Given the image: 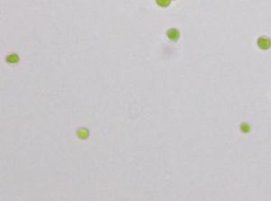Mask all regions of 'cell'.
<instances>
[{"mask_svg": "<svg viewBox=\"0 0 271 201\" xmlns=\"http://www.w3.org/2000/svg\"><path fill=\"white\" fill-rule=\"evenodd\" d=\"M167 35L168 37L173 40V41H176L179 39V36H180V34H179V31L176 30V29H170L168 32H167Z\"/></svg>", "mask_w": 271, "mask_h": 201, "instance_id": "obj_2", "label": "cell"}, {"mask_svg": "<svg viewBox=\"0 0 271 201\" xmlns=\"http://www.w3.org/2000/svg\"><path fill=\"white\" fill-rule=\"evenodd\" d=\"M88 134H89V132L87 131V129L85 128H81L80 130L78 131V136L82 139H85L88 137Z\"/></svg>", "mask_w": 271, "mask_h": 201, "instance_id": "obj_3", "label": "cell"}, {"mask_svg": "<svg viewBox=\"0 0 271 201\" xmlns=\"http://www.w3.org/2000/svg\"><path fill=\"white\" fill-rule=\"evenodd\" d=\"M171 0H156L157 4L161 6H167L170 4Z\"/></svg>", "mask_w": 271, "mask_h": 201, "instance_id": "obj_4", "label": "cell"}, {"mask_svg": "<svg viewBox=\"0 0 271 201\" xmlns=\"http://www.w3.org/2000/svg\"><path fill=\"white\" fill-rule=\"evenodd\" d=\"M241 130L243 131V132H248L249 130V126L247 124H243V125H241Z\"/></svg>", "mask_w": 271, "mask_h": 201, "instance_id": "obj_5", "label": "cell"}, {"mask_svg": "<svg viewBox=\"0 0 271 201\" xmlns=\"http://www.w3.org/2000/svg\"><path fill=\"white\" fill-rule=\"evenodd\" d=\"M258 45L262 50H267L271 46V41L268 37H260L258 40Z\"/></svg>", "mask_w": 271, "mask_h": 201, "instance_id": "obj_1", "label": "cell"}]
</instances>
